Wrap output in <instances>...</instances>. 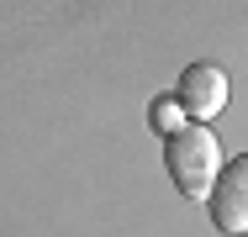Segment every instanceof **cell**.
<instances>
[{"label": "cell", "mask_w": 248, "mask_h": 237, "mask_svg": "<svg viewBox=\"0 0 248 237\" xmlns=\"http://www.w3.org/2000/svg\"><path fill=\"white\" fill-rule=\"evenodd\" d=\"M206 200H211V222H217V232L248 237V153H238V158L222 169V179H217V190H211Z\"/></svg>", "instance_id": "3957f363"}, {"label": "cell", "mask_w": 248, "mask_h": 237, "mask_svg": "<svg viewBox=\"0 0 248 237\" xmlns=\"http://www.w3.org/2000/svg\"><path fill=\"white\" fill-rule=\"evenodd\" d=\"M180 105H185V116L190 121H201V127H211V116H222L227 111V95H232V85H227V74L217 69V63H190L185 74H180Z\"/></svg>", "instance_id": "7a4b0ae2"}, {"label": "cell", "mask_w": 248, "mask_h": 237, "mask_svg": "<svg viewBox=\"0 0 248 237\" xmlns=\"http://www.w3.org/2000/svg\"><path fill=\"white\" fill-rule=\"evenodd\" d=\"M148 127L158 137H174V132H185L190 127V116H185V105H180V95H158L148 105Z\"/></svg>", "instance_id": "277c9868"}, {"label": "cell", "mask_w": 248, "mask_h": 237, "mask_svg": "<svg viewBox=\"0 0 248 237\" xmlns=\"http://www.w3.org/2000/svg\"><path fill=\"white\" fill-rule=\"evenodd\" d=\"M164 169H169V179H174V190H180L185 200H206V195L217 190V179H222L227 158H222V148H217V137H211V127L190 121L185 132L169 137Z\"/></svg>", "instance_id": "6da1fadb"}]
</instances>
